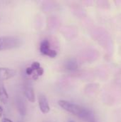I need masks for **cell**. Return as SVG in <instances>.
Wrapping results in <instances>:
<instances>
[{
	"label": "cell",
	"instance_id": "2",
	"mask_svg": "<svg viewBox=\"0 0 121 122\" xmlns=\"http://www.w3.org/2000/svg\"><path fill=\"white\" fill-rule=\"evenodd\" d=\"M21 44V40L16 36H0V51L8 50L19 47Z\"/></svg>",
	"mask_w": 121,
	"mask_h": 122
},
{
	"label": "cell",
	"instance_id": "8",
	"mask_svg": "<svg viewBox=\"0 0 121 122\" xmlns=\"http://www.w3.org/2000/svg\"><path fill=\"white\" fill-rule=\"evenodd\" d=\"M24 95L26 97V99L31 103H34L35 102V94L34 89L30 86H26L24 87Z\"/></svg>",
	"mask_w": 121,
	"mask_h": 122
},
{
	"label": "cell",
	"instance_id": "4",
	"mask_svg": "<svg viewBox=\"0 0 121 122\" xmlns=\"http://www.w3.org/2000/svg\"><path fill=\"white\" fill-rule=\"evenodd\" d=\"M39 50L43 55L49 56L50 58H55L57 56V52L51 48V44L48 39H44L41 42Z\"/></svg>",
	"mask_w": 121,
	"mask_h": 122
},
{
	"label": "cell",
	"instance_id": "6",
	"mask_svg": "<svg viewBox=\"0 0 121 122\" xmlns=\"http://www.w3.org/2000/svg\"><path fill=\"white\" fill-rule=\"evenodd\" d=\"M39 107L40 111L43 114H48L50 112V107L48 100L45 96L41 95L39 98Z\"/></svg>",
	"mask_w": 121,
	"mask_h": 122
},
{
	"label": "cell",
	"instance_id": "5",
	"mask_svg": "<svg viewBox=\"0 0 121 122\" xmlns=\"http://www.w3.org/2000/svg\"><path fill=\"white\" fill-rule=\"evenodd\" d=\"M16 74V71L6 67H0V82H3L13 78Z\"/></svg>",
	"mask_w": 121,
	"mask_h": 122
},
{
	"label": "cell",
	"instance_id": "9",
	"mask_svg": "<svg viewBox=\"0 0 121 122\" xmlns=\"http://www.w3.org/2000/svg\"><path fill=\"white\" fill-rule=\"evenodd\" d=\"M2 122H12L11 120H10L9 119H8V118H4V119H3Z\"/></svg>",
	"mask_w": 121,
	"mask_h": 122
},
{
	"label": "cell",
	"instance_id": "10",
	"mask_svg": "<svg viewBox=\"0 0 121 122\" xmlns=\"http://www.w3.org/2000/svg\"><path fill=\"white\" fill-rule=\"evenodd\" d=\"M3 108L0 106V119L1 118V117H2V115H3Z\"/></svg>",
	"mask_w": 121,
	"mask_h": 122
},
{
	"label": "cell",
	"instance_id": "11",
	"mask_svg": "<svg viewBox=\"0 0 121 122\" xmlns=\"http://www.w3.org/2000/svg\"></svg>",
	"mask_w": 121,
	"mask_h": 122
},
{
	"label": "cell",
	"instance_id": "1",
	"mask_svg": "<svg viewBox=\"0 0 121 122\" xmlns=\"http://www.w3.org/2000/svg\"><path fill=\"white\" fill-rule=\"evenodd\" d=\"M58 104L65 111L78 117L83 119L88 120L90 122H96L93 119L92 114L84 107H82L76 104L66 101V100H59Z\"/></svg>",
	"mask_w": 121,
	"mask_h": 122
},
{
	"label": "cell",
	"instance_id": "3",
	"mask_svg": "<svg viewBox=\"0 0 121 122\" xmlns=\"http://www.w3.org/2000/svg\"><path fill=\"white\" fill-rule=\"evenodd\" d=\"M26 74L28 76H31L34 80H37L44 74V69L39 61H34L29 67L26 68Z\"/></svg>",
	"mask_w": 121,
	"mask_h": 122
},
{
	"label": "cell",
	"instance_id": "7",
	"mask_svg": "<svg viewBox=\"0 0 121 122\" xmlns=\"http://www.w3.org/2000/svg\"><path fill=\"white\" fill-rule=\"evenodd\" d=\"M9 100V94L4 86L3 82H0V102L3 104H7Z\"/></svg>",
	"mask_w": 121,
	"mask_h": 122
}]
</instances>
